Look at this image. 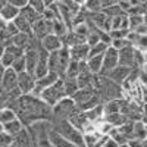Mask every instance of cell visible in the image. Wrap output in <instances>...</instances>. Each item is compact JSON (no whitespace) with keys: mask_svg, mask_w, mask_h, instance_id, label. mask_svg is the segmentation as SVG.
Instances as JSON below:
<instances>
[{"mask_svg":"<svg viewBox=\"0 0 147 147\" xmlns=\"http://www.w3.org/2000/svg\"><path fill=\"white\" fill-rule=\"evenodd\" d=\"M13 110L25 127H31L35 122L53 119L52 107L47 106L40 97L32 94H22L16 100Z\"/></svg>","mask_w":147,"mask_h":147,"instance_id":"obj_1","label":"cell"},{"mask_svg":"<svg viewBox=\"0 0 147 147\" xmlns=\"http://www.w3.org/2000/svg\"><path fill=\"white\" fill-rule=\"evenodd\" d=\"M53 128L56 132H59L62 137L66 140L72 141L74 144H77L78 147H84V134L74 127L68 119H53Z\"/></svg>","mask_w":147,"mask_h":147,"instance_id":"obj_2","label":"cell"},{"mask_svg":"<svg viewBox=\"0 0 147 147\" xmlns=\"http://www.w3.org/2000/svg\"><path fill=\"white\" fill-rule=\"evenodd\" d=\"M71 62V55H69V49L63 46L59 52H53L49 55V71L55 72L62 78L66 72V68Z\"/></svg>","mask_w":147,"mask_h":147,"instance_id":"obj_3","label":"cell"},{"mask_svg":"<svg viewBox=\"0 0 147 147\" xmlns=\"http://www.w3.org/2000/svg\"><path fill=\"white\" fill-rule=\"evenodd\" d=\"M65 97H68V96H66L65 88H63L62 78H59L53 85H50V87L46 88L44 91H41V94H40V99L50 107H53L56 103H59L62 99H65Z\"/></svg>","mask_w":147,"mask_h":147,"instance_id":"obj_4","label":"cell"},{"mask_svg":"<svg viewBox=\"0 0 147 147\" xmlns=\"http://www.w3.org/2000/svg\"><path fill=\"white\" fill-rule=\"evenodd\" d=\"M75 109H77V105H75L72 97H65V99H62L59 103H56L52 107L53 119H68Z\"/></svg>","mask_w":147,"mask_h":147,"instance_id":"obj_5","label":"cell"},{"mask_svg":"<svg viewBox=\"0 0 147 147\" xmlns=\"http://www.w3.org/2000/svg\"><path fill=\"white\" fill-rule=\"evenodd\" d=\"M119 65V52L115 50L113 47H107V50L103 55V66H102V72L100 75L106 77L107 74L112 71L113 68H116Z\"/></svg>","mask_w":147,"mask_h":147,"instance_id":"obj_6","label":"cell"},{"mask_svg":"<svg viewBox=\"0 0 147 147\" xmlns=\"http://www.w3.org/2000/svg\"><path fill=\"white\" fill-rule=\"evenodd\" d=\"M18 88L21 94H31L35 88V77L27 71L18 74Z\"/></svg>","mask_w":147,"mask_h":147,"instance_id":"obj_7","label":"cell"},{"mask_svg":"<svg viewBox=\"0 0 147 147\" xmlns=\"http://www.w3.org/2000/svg\"><path fill=\"white\" fill-rule=\"evenodd\" d=\"M59 78H60V77L57 75V74H55V72H49L47 75H44V77H41V78H37V80H35V88H34V91H32L31 94L40 97L41 91H44L46 88L50 87V85H53Z\"/></svg>","mask_w":147,"mask_h":147,"instance_id":"obj_8","label":"cell"},{"mask_svg":"<svg viewBox=\"0 0 147 147\" xmlns=\"http://www.w3.org/2000/svg\"><path fill=\"white\" fill-rule=\"evenodd\" d=\"M22 55H24L22 49H19V47H16V46H13V44H9V46H6L2 57H0V63H2L5 68H10L12 63H13L15 60H16L19 56H22Z\"/></svg>","mask_w":147,"mask_h":147,"instance_id":"obj_9","label":"cell"},{"mask_svg":"<svg viewBox=\"0 0 147 147\" xmlns=\"http://www.w3.org/2000/svg\"><path fill=\"white\" fill-rule=\"evenodd\" d=\"M131 72H132L131 68H125V66H119V65H118L116 68H113L112 71H110L106 77L112 81V82L118 84V85H124V84L127 82V80L129 78Z\"/></svg>","mask_w":147,"mask_h":147,"instance_id":"obj_10","label":"cell"},{"mask_svg":"<svg viewBox=\"0 0 147 147\" xmlns=\"http://www.w3.org/2000/svg\"><path fill=\"white\" fill-rule=\"evenodd\" d=\"M41 47L44 49L46 52L49 53H53V52H59L60 49L63 47V43H62V38H60L59 35L50 32V34H47L44 38L40 41Z\"/></svg>","mask_w":147,"mask_h":147,"instance_id":"obj_11","label":"cell"},{"mask_svg":"<svg viewBox=\"0 0 147 147\" xmlns=\"http://www.w3.org/2000/svg\"><path fill=\"white\" fill-rule=\"evenodd\" d=\"M50 32H52V22L46 21L43 16L32 25V37L38 41H41L44 37Z\"/></svg>","mask_w":147,"mask_h":147,"instance_id":"obj_12","label":"cell"},{"mask_svg":"<svg viewBox=\"0 0 147 147\" xmlns=\"http://www.w3.org/2000/svg\"><path fill=\"white\" fill-rule=\"evenodd\" d=\"M13 146L15 147H34V138L28 127H24L13 137Z\"/></svg>","mask_w":147,"mask_h":147,"instance_id":"obj_13","label":"cell"},{"mask_svg":"<svg viewBox=\"0 0 147 147\" xmlns=\"http://www.w3.org/2000/svg\"><path fill=\"white\" fill-rule=\"evenodd\" d=\"M68 121L71 122V124L75 127L77 129H80L82 134H84V131H85V128H87L88 125H90V122H88V119L85 118V113L82 112V110H80L78 107L72 112V115L68 118Z\"/></svg>","mask_w":147,"mask_h":147,"instance_id":"obj_14","label":"cell"},{"mask_svg":"<svg viewBox=\"0 0 147 147\" xmlns=\"http://www.w3.org/2000/svg\"><path fill=\"white\" fill-rule=\"evenodd\" d=\"M88 53H90V46L87 43L82 44H77L69 47V55L72 60H77V62H82V60L88 59Z\"/></svg>","mask_w":147,"mask_h":147,"instance_id":"obj_15","label":"cell"},{"mask_svg":"<svg viewBox=\"0 0 147 147\" xmlns=\"http://www.w3.org/2000/svg\"><path fill=\"white\" fill-rule=\"evenodd\" d=\"M106 137L107 136H102L97 129L93 132H85L84 134V147H102Z\"/></svg>","mask_w":147,"mask_h":147,"instance_id":"obj_16","label":"cell"},{"mask_svg":"<svg viewBox=\"0 0 147 147\" xmlns=\"http://www.w3.org/2000/svg\"><path fill=\"white\" fill-rule=\"evenodd\" d=\"M49 140H50L53 147H78L77 144H74L72 141L66 140L65 137H62L59 132H56L55 129H49Z\"/></svg>","mask_w":147,"mask_h":147,"instance_id":"obj_17","label":"cell"},{"mask_svg":"<svg viewBox=\"0 0 147 147\" xmlns=\"http://www.w3.org/2000/svg\"><path fill=\"white\" fill-rule=\"evenodd\" d=\"M85 118L88 119L90 124H97V122H100L102 119H105V107H103V103L96 106L93 109H88L85 110Z\"/></svg>","mask_w":147,"mask_h":147,"instance_id":"obj_18","label":"cell"},{"mask_svg":"<svg viewBox=\"0 0 147 147\" xmlns=\"http://www.w3.org/2000/svg\"><path fill=\"white\" fill-rule=\"evenodd\" d=\"M19 12H21V9H18V7H15L13 5H10L9 2H6L5 3V6L0 9V16H2L6 22H12L18 15H19Z\"/></svg>","mask_w":147,"mask_h":147,"instance_id":"obj_19","label":"cell"},{"mask_svg":"<svg viewBox=\"0 0 147 147\" xmlns=\"http://www.w3.org/2000/svg\"><path fill=\"white\" fill-rule=\"evenodd\" d=\"M16 34H18V30L13 25V22H7V25L3 30H0V41L5 43L6 46H9L10 44V40L13 38Z\"/></svg>","mask_w":147,"mask_h":147,"instance_id":"obj_20","label":"cell"},{"mask_svg":"<svg viewBox=\"0 0 147 147\" xmlns=\"http://www.w3.org/2000/svg\"><path fill=\"white\" fill-rule=\"evenodd\" d=\"M85 62H87V66H88L91 74H94V75H100L102 66H103V55L91 56V57H88L87 60H85Z\"/></svg>","mask_w":147,"mask_h":147,"instance_id":"obj_21","label":"cell"},{"mask_svg":"<svg viewBox=\"0 0 147 147\" xmlns=\"http://www.w3.org/2000/svg\"><path fill=\"white\" fill-rule=\"evenodd\" d=\"M62 81H63V88H65V93L68 97H72L75 94L80 87H78V81L77 78H71V77H62Z\"/></svg>","mask_w":147,"mask_h":147,"instance_id":"obj_22","label":"cell"},{"mask_svg":"<svg viewBox=\"0 0 147 147\" xmlns=\"http://www.w3.org/2000/svg\"><path fill=\"white\" fill-rule=\"evenodd\" d=\"M13 25L16 27L18 32H25V34H32V25L25 19V18H22L21 15H18L13 21Z\"/></svg>","mask_w":147,"mask_h":147,"instance_id":"obj_23","label":"cell"},{"mask_svg":"<svg viewBox=\"0 0 147 147\" xmlns=\"http://www.w3.org/2000/svg\"><path fill=\"white\" fill-rule=\"evenodd\" d=\"M25 127L21 122V119L19 118H16V119H13V121H10V122H7V124H5L3 125V129H5V132H7L9 136H12V137H15L16 134Z\"/></svg>","mask_w":147,"mask_h":147,"instance_id":"obj_24","label":"cell"},{"mask_svg":"<svg viewBox=\"0 0 147 147\" xmlns=\"http://www.w3.org/2000/svg\"><path fill=\"white\" fill-rule=\"evenodd\" d=\"M94 74L91 72H82L77 77V81H78V87L80 88H85V87H93L94 84Z\"/></svg>","mask_w":147,"mask_h":147,"instance_id":"obj_25","label":"cell"},{"mask_svg":"<svg viewBox=\"0 0 147 147\" xmlns=\"http://www.w3.org/2000/svg\"><path fill=\"white\" fill-rule=\"evenodd\" d=\"M19 15L22 16V18H25L31 25H34V24L38 21L40 18H41V15L40 13H37V12L32 9V7H30V6H27V7H24V9H21V12H19Z\"/></svg>","mask_w":147,"mask_h":147,"instance_id":"obj_26","label":"cell"},{"mask_svg":"<svg viewBox=\"0 0 147 147\" xmlns=\"http://www.w3.org/2000/svg\"><path fill=\"white\" fill-rule=\"evenodd\" d=\"M132 138L138 140H146L147 138V131H146V124L143 121L134 122V129H132Z\"/></svg>","mask_w":147,"mask_h":147,"instance_id":"obj_27","label":"cell"},{"mask_svg":"<svg viewBox=\"0 0 147 147\" xmlns=\"http://www.w3.org/2000/svg\"><path fill=\"white\" fill-rule=\"evenodd\" d=\"M69 31V28L66 27V24L62 21V19H55L53 22H52V32L53 34H56V35H59L60 38L66 34Z\"/></svg>","mask_w":147,"mask_h":147,"instance_id":"obj_28","label":"cell"},{"mask_svg":"<svg viewBox=\"0 0 147 147\" xmlns=\"http://www.w3.org/2000/svg\"><path fill=\"white\" fill-rule=\"evenodd\" d=\"M16 118H18L16 116V112L12 107H5V109L0 110V124H2V125L7 124V122L13 121Z\"/></svg>","mask_w":147,"mask_h":147,"instance_id":"obj_29","label":"cell"},{"mask_svg":"<svg viewBox=\"0 0 147 147\" xmlns=\"http://www.w3.org/2000/svg\"><path fill=\"white\" fill-rule=\"evenodd\" d=\"M82 9L87 10L88 13H94V12L103 10V6H102V2H100V0H85V3H84Z\"/></svg>","mask_w":147,"mask_h":147,"instance_id":"obj_30","label":"cell"},{"mask_svg":"<svg viewBox=\"0 0 147 147\" xmlns=\"http://www.w3.org/2000/svg\"><path fill=\"white\" fill-rule=\"evenodd\" d=\"M80 75V62H77V60H72L71 59V62L66 68V72H65V75L63 77H71V78H77Z\"/></svg>","mask_w":147,"mask_h":147,"instance_id":"obj_31","label":"cell"},{"mask_svg":"<svg viewBox=\"0 0 147 147\" xmlns=\"http://www.w3.org/2000/svg\"><path fill=\"white\" fill-rule=\"evenodd\" d=\"M109 44L107 43H103V41H99L97 44L91 46L90 47V53H88V57L91 56H99V55H105V52L107 50Z\"/></svg>","mask_w":147,"mask_h":147,"instance_id":"obj_32","label":"cell"},{"mask_svg":"<svg viewBox=\"0 0 147 147\" xmlns=\"http://www.w3.org/2000/svg\"><path fill=\"white\" fill-rule=\"evenodd\" d=\"M146 21L144 15H128V24H129V30L136 31L141 24Z\"/></svg>","mask_w":147,"mask_h":147,"instance_id":"obj_33","label":"cell"},{"mask_svg":"<svg viewBox=\"0 0 147 147\" xmlns=\"http://www.w3.org/2000/svg\"><path fill=\"white\" fill-rule=\"evenodd\" d=\"M103 12L109 16V18H115V16H119V15H127L124 10L119 7V5H112V6H107V7H103Z\"/></svg>","mask_w":147,"mask_h":147,"instance_id":"obj_34","label":"cell"},{"mask_svg":"<svg viewBox=\"0 0 147 147\" xmlns=\"http://www.w3.org/2000/svg\"><path fill=\"white\" fill-rule=\"evenodd\" d=\"M12 69H13L16 74H21V72H25L27 71V63H25V56H19L13 63H12V66H10Z\"/></svg>","mask_w":147,"mask_h":147,"instance_id":"obj_35","label":"cell"},{"mask_svg":"<svg viewBox=\"0 0 147 147\" xmlns=\"http://www.w3.org/2000/svg\"><path fill=\"white\" fill-rule=\"evenodd\" d=\"M129 30H112V31H109V37H110V40H119V38H128V35H129Z\"/></svg>","mask_w":147,"mask_h":147,"instance_id":"obj_36","label":"cell"},{"mask_svg":"<svg viewBox=\"0 0 147 147\" xmlns=\"http://www.w3.org/2000/svg\"><path fill=\"white\" fill-rule=\"evenodd\" d=\"M132 46L129 43L128 38H119V40H110V47H113L115 50H122V49H125V47H129Z\"/></svg>","mask_w":147,"mask_h":147,"instance_id":"obj_37","label":"cell"},{"mask_svg":"<svg viewBox=\"0 0 147 147\" xmlns=\"http://www.w3.org/2000/svg\"><path fill=\"white\" fill-rule=\"evenodd\" d=\"M28 6L32 7L37 13H40V15H43V12L47 9V6H46V3L43 2V0H30Z\"/></svg>","mask_w":147,"mask_h":147,"instance_id":"obj_38","label":"cell"},{"mask_svg":"<svg viewBox=\"0 0 147 147\" xmlns=\"http://www.w3.org/2000/svg\"><path fill=\"white\" fill-rule=\"evenodd\" d=\"M13 144V137L9 136L7 132H0V147H9Z\"/></svg>","mask_w":147,"mask_h":147,"instance_id":"obj_39","label":"cell"},{"mask_svg":"<svg viewBox=\"0 0 147 147\" xmlns=\"http://www.w3.org/2000/svg\"><path fill=\"white\" fill-rule=\"evenodd\" d=\"M28 2H30V0H9V3H10V5H13V6L18 7V9L27 7V6H28Z\"/></svg>","mask_w":147,"mask_h":147,"instance_id":"obj_40","label":"cell"},{"mask_svg":"<svg viewBox=\"0 0 147 147\" xmlns=\"http://www.w3.org/2000/svg\"><path fill=\"white\" fill-rule=\"evenodd\" d=\"M118 146H119V144H118L112 137H109V136H107V137L105 138V143H103L102 147H118Z\"/></svg>","mask_w":147,"mask_h":147,"instance_id":"obj_41","label":"cell"},{"mask_svg":"<svg viewBox=\"0 0 147 147\" xmlns=\"http://www.w3.org/2000/svg\"><path fill=\"white\" fill-rule=\"evenodd\" d=\"M143 141H144V140H138V138H131V140L128 141V144H129V147H144Z\"/></svg>","mask_w":147,"mask_h":147,"instance_id":"obj_42","label":"cell"},{"mask_svg":"<svg viewBox=\"0 0 147 147\" xmlns=\"http://www.w3.org/2000/svg\"><path fill=\"white\" fill-rule=\"evenodd\" d=\"M102 2V6L103 7H107V6H112V5H116L118 0H100Z\"/></svg>","mask_w":147,"mask_h":147,"instance_id":"obj_43","label":"cell"},{"mask_svg":"<svg viewBox=\"0 0 147 147\" xmlns=\"http://www.w3.org/2000/svg\"><path fill=\"white\" fill-rule=\"evenodd\" d=\"M43 2L46 3V6H50V5H55V3H57L59 0H43Z\"/></svg>","mask_w":147,"mask_h":147,"instance_id":"obj_44","label":"cell"},{"mask_svg":"<svg viewBox=\"0 0 147 147\" xmlns=\"http://www.w3.org/2000/svg\"><path fill=\"white\" fill-rule=\"evenodd\" d=\"M6 25H7V22H6V21L2 18V16H0V30H3Z\"/></svg>","mask_w":147,"mask_h":147,"instance_id":"obj_45","label":"cell"},{"mask_svg":"<svg viewBox=\"0 0 147 147\" xmlns=\"http://www.w3.org/2000/svg\"><path fill=\"white\" fill-rule=\"evenodd\" d=\"M5 49H6V44L0 41V57H2V55H3V52H5Z\"/></svg>","mask_w":147,"mask_h":147,"instance_id":"obj_46","label":"cell"},{"mask_svg":"<svg viewBox=\"0 0 147 147\" xmlns=\"http://www.w3.org/2000/svg\"><path fill=\"white\" fill-rule=\"evenodd\" d=\"M72 2H75V3H77V5H80V6H84L85 0H72Z\"/></svg>","mask_w":147,"mask_h":147,"instance_id":"obj_47","label":"cell"},{"mask_svg":"<svg viewBox=\"0 0 147 147\" xmlns=\"http://www.w3.org/2000/svg\"><path fill=\"white\" fill-rule=\"evenodd\" d=\"M141 71H143V72H146V74H147V60H146V62H144V63H143V66H141Z\"/></svg>","mask_w":147,"mask_h":147,"instance_id":"obj_48","label":"cell"},{"mask_svg":"<svg viewBox=\"0 0 147 147\" xmlns=\"http://www.w3.org/2000/svg\"><path fill=\"white\" fill-rule=\"evenodd\" d=\"M5 3H6V0H0V9L5 6Z\"/></svg>","mask_w":147,"mask_h":147,"instance_id":"obj_49","label":"cell"},{"mask_svg":"<svg viewBox=\"0 0 147 147\" xmlns=\"http://www.w3.org/2000/svg\"><path fill=\"white\" fill-rule=\"evenodd\" d=\"M118 147H129V144L128 143H124V144H119Z\"/></svg>","mask_w":147,"mask_h":147,"instance_id":"obj_50","label":"cell"},{"mask_svg":"<svg viewBox=\"0 0 147 147\" xmlns=\"http://www.w3.org/2000/svg\"><path fill=\"white\" fill-rule=\"evenodd\" d=\"M122 2H125V3H129L131 0H118V3H122Z\"/></svg>","mask_w":147,"mask_h":147,"instance_id":"obj_51","label":"cell"},{"mask_svg":"<svg viewBox=\"0 0 147 147\" xmlns=\"http://www.w3.org/2000/svg\"><path fill=\"white\" fill-rule=\"evenodd\" d=\"M138 2H140L141 5H144V3H147V0H138Z\"/></svg>","mask_w":147,"mask_h":147,"instance_id":"obj_52","label":"cell"},{"mask_svg":"<svg viewBox=\"0 0 147 147\" xmlns=\"http://www.w3.org/2000/svg\"><path fill=\"white\" fill-rule=\"evenodd\" d=\"M3 131H5V129H3V125L0 124V132H3Z\"/></svg>","mask_w":147,"mask_h":147,"instance_id":"obj_53","label":"cell"},{"mask_svg":"<svg viewBox=\"0 0 147 147\" xmlns=\"http://www.w3.org/2000/svg\"><path fill=\"white\" fill-rule=\"evenodd\" d=\"M143 144H144V147H147V138H146V140L143 141Z\"/></svg>","mask_w":147,"mask_h":147,"instance_id":"obj_54","label":"cell"},{"mask_svg":"<svg viewBox=\"0 0 147 147\" xmlns=\"http://www.w3.org/2000/svg\"><path fill=\"white\" fill-rule=\"evenodd\" d=\"M9 147H15V146H13V144H12V146H9Z\"/></svg>","mask_w":147,"mask_h":147,"instance_id":"obj_55","label":"cell"},{"mask_svg":"<svg viewBox=\"0 0 147 147\" xmlns=\"http://www.w3.org/2000/svg\"><path fill=\"white\" fill-rule=\"evenodd\" d=\"M6 2H9V0H6Z\"/></svg>","mask_w":147,"mask_h":147,"instance_id":"obj_56","label":"cell"}]
</instances>
